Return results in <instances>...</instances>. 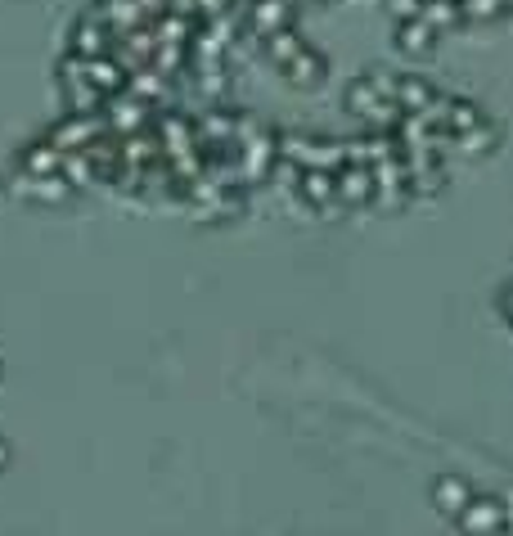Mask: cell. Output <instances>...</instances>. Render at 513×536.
<instances>
[{
  "label": "cell",
  "mask_w": 513,
  "mask_h": 536,
  "mask_svg": "<svg viewBox=\"0 0 513 536\" xmlns=\"http://www.w3.org/2000/svg\"><path fill=\"white\" fill-rule=\"evenodd\" d=\"M423 23H428L432 32H450L464 23V10H459V0H423Z\"/></svg>",
  "instance_id": "obj_1"
},
{
  "label": "cell",
  "mask_w": 513,
  "mask_h": 536,
  "mask_svg": "<svg viewBox=\"0 0 513 536\" xmlns=\"http://www.w3.org/2000/svg\"><path fill=\"white\" fill-rule=\"evenodd\" d=\"M432 37H437V32H432L423 19H405L401 28H396V46H401L405 55H419V50H428Z\"/></svg>",
  "instance_id": "obj_2"
},
{
  "label": "cell",
  "mask_w": 513,
  "mask_h": 536,
  "mask_svg": "<svg viewBox=\"0 0 513 536\" xmlns=\"http://www.w3.org/2000/svg\"><path fill=\"white\" fill-rule=\"evenodd\" d=\"M459 10H464L468 23H486V19H495V14H504L509 5H504V0H459Z\"/></svg>",
  "instance_id": "obj_3"
},
{
  "label": "cell",
  "mask_w": 513,
  "mask_h": 536,
  "mask_svg": "<svg viewBox=\"0 0 513 536\" xmlns=\"http://www.w3.org/2000/svg\"><path fill=\"white\" fill-rule=\"evenodd\" d=\"M504 5H513V0H504Z\"/></svg>",
  "instance_id": "obj_4"
}]
</instances>
